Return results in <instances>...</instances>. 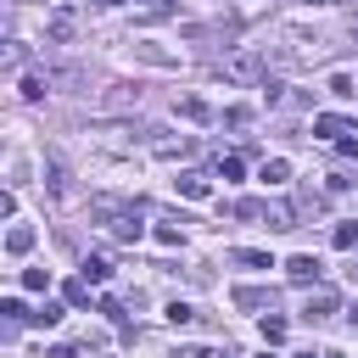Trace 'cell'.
I'll use <instances>...</instances> for the list:
<instances>
[{
	"instance_id": "32",
	"label": "cell",
	"mask_w": 358,
	"mask_h": 358,
	"mask_svg": "<svg viewBox=\"0 0 358 358\" xmlns=\"http://www.w3.org/2000/svg\"><path fill=\"white\" fill-rule=\"evenodd\" d=\"M296 358H319V352H296Z\"/></svg>"
},
{
	"instance_id": "12",
	"label": "cell",
	"mask_w": 358,
	"mask_h": 358,
	"mask_svg": "<svg viewBox=\"0 0 358 358\" xmlns=\"http://www.w3.org/2000/svg\"><path fill=\"white\" fill-rule=\"evenodd\" d=\"M45 185H50V196H67L73 185H67V168L62 162H45Z\"/></svg>"
},
{
	"instance_id": "33",
	"label": "cell",
	"mask_w": 358,
	"mask_h": 358,
	"mask_svg": "<svg viewBox=\"0 0 358 358\" xmlns=\"http://www.w3.org/2000/svg\"><path fill=\"white\" fill-rule=\"evenodd\" d=\"M324 358H341V352H324Z\"/></svg>"
},
{
	"instance_id": "9",
	"label": "cell",
	"mask_w": 358,
	"mask_h": 358,
	"mask_svg": "<svg viewBox=\"0 0 358 358\" xmlns=\"http://www.w3.org/2000/svg\"><path fill=\"white\" fill-rule=\"evenodd\" d=\"M179 196H190V201H207V196H213V185H207L201 173H185V179H179Z\"/></svg>"
},
{
	"instance_id": "1",
	"label": "cell",
	"mask_w": 358,
	"mask_h": 358,
	"mask_svg": "<svg viewBox=\"0 0 358 358\" xmlns=\"http://www.w3.org/2000/svg\"><path fill=\"white\" fill-rule=\"evenodd\" d=\"M218 73H224L229 84H257V78L268 73V56H263V50H235V56L218 62Z\"/></svg>"
},
{
	"instance_id": "4",
	"label": "cell",
	"mask_w": 358,
	"mask_h": 358,
	"mask_svg": "<svg viewBox=\"0 0 358 358\" xmlns=\"http://www.w3.org/2000/svg\"><path fill=\"white\" fill-rule=\"evenodd\" d=\"M313 134H319V140H347L352 123H347L341 112H319V117H313Z\"/></svg>"
},
{
	"instance_id": "17",
	"label": "cell",
	"mask_w": 358,
	"mask_h": 358,
	"mask_svg": "<svg viewBox=\"0 0 358 358\" xmlns=\"http://www.w3.org/2000/svg\"><path fill=\"white\" fill-rule=\"evenodd\" d=\"M134 50H140V56H145V62H157V67H173V62H179V56H173V50H157V45H134Z\"/></svg>"
},
{
	"instance_id": "13",
	"label": "cell",
	"mask_w": 358,
	"mask_h": 358,
	"mask_svg": "<svg viewBox=\"0 0 358 358\" xmlns=\"http://www.w3.org/2000/svg\"><path fill=\"white\" fill-rule=\"evenodd\" d=\"M112 235H117V241H140V224H134V207H129L123 218H112Z\"/></svg>"
},
{
	"instance_id": "21",
	"label": "cell",
	"mask_w": 358,
	"mask_h": 358,
	"mask_svg": "<svg viewBox=\"0 0 358 358\" xmlns=\"http://www.w3.org/2000/svg\"><path fill=\"white\" fill-rule=\"evenodd\" d=\"M336 246L352 252V246H358V224H336Z\"/></svg>"
},
{
	"instance_id": "29",
	"label": "cell",
	"mask_w": 358,
	"mask_h": 358,
	"mask_svg": "<svg viewBox=\"0 0 358 358\" xmlns=\"http://www.w3.org/2000/svg\"><path fill=\"white\" fill-rule=\"evenodd\" d=\"M140 11H145V17H168V11H173V0H140Z\"/></svg>"
},
{
	"instance_id": "19",
	"label": "cell",
	"mask_w": 358,
	"mask_h": 358,
	"mask_svg": "<svg viewBox=\"0 0 358 358\" xmlns=\"http://www.w3.org/2000/svg\"><path fill=\"white\" fill-rule=\"evenodd\" d=\"M330 95H336V101H352L358 90H352V78H347V73H336V78H330Z\"/></svg>"
},
{
	"instance_id": "7",
	"label": "cell",
	"mask_w": 358,
	"mask_h": 358,
	"mask_svg": "<svg viewBox=\"0 0 358 358\" xmlns=\"http://www.w3.org/2000/svg\"><path fill=\"white\" fill-rule=\"evenodd\" d=\"M173 112H179V117H185V123H213V106H207V101H201V95H185V101H179V106H173Z\"/></svg>"
},
{
	"instance_id": "22",
	"label": "cell",
	"mask_w": 358,
	"mask_h": 358,
	"mask_svg": "<svg viewBox=\"0 0 358 358\" xmlns=\"http://www.w3.org/2000/svg\"><path fill=\"white\" fill-rule=\"evenodd\" d=\"M67 302L84 308V302H90V280H67Z\"/></svg>"
},
{
	"instance_id": "30",
	"label": "cell",
	"mask_w": 358,
	"mask_h": 358,
	"mask_svg": "<svg viewBox=\"0 0 358 358\" xmlns=\"http://www.w3.org/2000/svg\"><path fill=\"white\" fill-rule=\"evenodd\" d=\"M90 6H95V11H112V6H123V0H90Z\"/></svg>"
},
{
	"instance_id": "26",
	"label": "cell",
	"mask_w": 358,
	"mask_h": 358,
	"mask_svg": "<svg viewBox=\"0 0 358 358\" xmlns=\"http://www.w3.org/2000/svg\"><path fill=\"white\" fill-rule=\"evenodd\" d=\"M168 319H173V324H190L196 308H190V302H168Z\"/></svg>"
},
{
	"instance_id": "25",
	"label": "cell",
	"mask_w": 358,
	"mask_h": 358,
	"mask_svg": "<svg viewBox=\"0 0 358 358\" xmlns=\"http://www.w3.org/2000/svg\"><path fill=\"white\" fill-rule=\"evenodd\" d=\"M22 285H28V291H45L50 274H45V268H22Z\"/></svg>"
},
{
	"instance_id": "8",
	"label": "cell",
	"mask_w": 358,
	"mask_h": 358,
	"mask_svg": "<svg viewBox=\"0 0 358 358\" xmlns=\"http://www.w3.org/2000/svg\"><path fill=\"white\" fill-rule=\"evenodd\" d=\"M28 246H34V229H28V224H11V229H6V252H11V257H22Z\"/></svg>"
},
{
	"instance_id": "3",
	"label": "cell",
	"mask_w": 358,
	"mask_h": 358,
	"mask_svg": "<svg viewBox=\"0 0 358 358\" xmlns=\"http://www.w3.org/2000/svg\"><path fill=\"white\" fill-rule=\"evenodd\" d=\"M229 302H235V308H274V302H280V291H274V285H241Z\"/></svg>"
},
{
	"instance_id": "31",
	"label": "cell",
	"mask_w": 358,
	"mask_h": 358,
	"mask_svg": "<svg viewBox=\"0 0 358 358\" xmlns=\"http://www.w3.org/2000/svg\"><path fill=\"white\" fill-rule=\"evenodd\" d=\"M347 319H352V324H358V302H352V308H347Z\"/></svg>"
},
{
	"instance_id": "27",
	"label": "cell",
	"mask_w": 358,
	"mask_h": 358,
	"mask_svg": "<svg viewBox=\"0 0 358 358\" xmlns=\"http://www.w3.org/2000/svg\"><path fill=\"white\" fill-rule=\"evenodd\" d=\"M263 341H268V347L285 341V319H263Z\"/></svg>"
},
{
	"instance_id": "15",
	"label": "cell",
	"mask_w": 358,
	"mask_h": 358,
	"mask_svg": "<svg viewBox=\"0 0 358 358\" xmlns=\"http://www.w3.org/2000/svg\"><path fill=\"white\" fill-rule=\"evenodd\" d=\"M196 140H157V157H190Z\"/></svg>"
},
{
	"instance_id": "23",
	"label": "cell",
	"mask_w": 358,
	"mask_h": 358,
	"mask_svg": "<svg viewBox=\"0 0 358 358\" xmlns=\"http://www.w3.org/2000/svg\"><path fill=\"white\" fill-rule=\"evenodd\" d=\"M0 313H6V324H22V319H28V308H22L17 296H6V302H0Z\"/></svg>"
},
{
	"instance_id": "10",
	"label": "cell",
	"mask_w": 358,
	"mask_h": 358,
	"mask_svg": "<svg viewBox=\"0 0 358 358\" xmlns=\"http://www.w3.org/2000/svg\"><path fill=\"white\" fill-rule=\"evenodd\" d=\"M229 257H235L241 268H274V257H268V252H252V246H235Z\"/></svg>"
},
{
	"instance_id": "11",
	"label": "cell",
	"mask_w": 358,
	"mask_h": 358,
	"mask_svg": "<svg viewBox=\"0 0 358 358\" xmlns=\"http://www.w3.org/2000/svg\"><path fill=\"white\" fill-rule=\"evenodd\" d=\"M285 179H291V162L285 157H268L263 162V185H285Z\"/></svg>"
},
{
	"instance_id": "2",
	"label": "cell",
	"mask_w": 358,
	"mask_h": 358,
	"mask_svg": "<svg viewBox=\"0 0 358 358\" xmlns=\"http://www.w3.org/2000/svg\"><path fill=\"white\" fill-rule=\"evenodd\" d=\"M78 34V17H73V6H56L50 17H45V39H56V45H67Z\"/></svg>"
},
{
	"instance_id": "24",
	"label": "cell",
	"mask_w": 358,
	"mask_h": 358,
	"mask_svg": "<svg viewBox=\"0 0 358 358\" xmlns=\"http://www.w3.org/2000/svg\"><path fill=\"white\" fill-rule=\"evenodd\" d=\"M56 319H62V308H56V302H45V308H39V313H28V324H45V330H50V324H56Z\"/></svg>"
},
{
	"instance_id": "18",
	"label": "cell",
	"mask_w": 358,
	"mask_h": 358,
	"mask_svg": "<svg viewBox=\"0 0 358 358\" xmlns=\"http://www.w3.org/2000/svg\"><path fill=\"white\" fill-rule=\"evenodd\" d=\"M84 280H90V285H106V280H112V268H106L101 257H90V263H84Z\"/></svg>"
},
{
	"instance_id": "35",
	"label": "cell",
	"mask_w": 358,
	"mask_h": 358,
	"mask_svg": "<svg viewBox=\"0 0 358 358\" xmlns=\"http://www.w3.org/2000/svg\"><path fill=\"white\" fill-rule=\"evenodd\" d=\"M319 6H330V0H319Z\"/></svg>"
},
{
	"instance_id": "6",
	"label": "cell",
	"mask_w": 358,
	"mask_h": 358,
	"mask_svg": "<svg viewBox=\"0 0 358 358\" xmlns=\"http://www.w3.org/2000/svg\"><path fill=\"white\" fill-rule=\"evenodd\" d=\"M101 106H106V112H117V106H140V84H112V90L101 95Z\"/></svg>"
},
{
	"instance_id": "28",
	"label": "cell",
	"mask_w": 358,
	"mask_h": 358,
	"mask_svg": "<svg viewBox=\"0 0 358 358\" xmlns=\"http://www.w3.org/2000/svg\"><path fill=\"white\" fill-rule=\"evenodd\" d=\"M218 173H224V179H241V173H246V162H241V157H224V162H218Z\"/></svg>"
},
{
	"instance_id": "16",
	"label": "cell",
	"mask_w": 358,
	"mask_h": 358,
	"mask_svg": "<svg viewBox=\"0 0 358 358\" xmlns=\"http://www.w3.org/2000/svg\"><path fill=\"white\" fill-rule=\"evenodd\" d=\"M330 308H336V296H330V291H313V296H308V319H324Z\"/></svg>"
},
{
	"instance_id": "5",
	"label": "cell",
	"mask_w": 358,
	"mask_h": 358,
	"mask_svg": "<svg viewBox=\"0 0 358 358\" xmlns=\"http://www.w3.org/2000/svg\"><path fill=\"white\" fill-rule=\"evenodd\" d=\"M285 274H291L296 285H308V280H319V274H324V263H319V257H308V252H296V257L285 263Z\"/></svg>"
},
{
	"instance_id": "14",
	"label": "cell",
	"mask_w": 358,
	"mask_h": 358,
	"mask_svg": "<svg viewBox=\"0 0 358 358\" xmlns=\"http://www.w3.org/2000/svg\"><path fill=\"white\" fill-rule=\"evenodd\" d=\"M45 90H50V78H39V73L22 78V101H45Z\"/></svg>"
},
{
	"instance_id": "34",
	"label": "cell",
	"mask_w": 358,
	"mask_h": 358,
	"mask_svg": "<svg viewBox=\"0 0 358 358\" xmlns=\"http://www.w3.org/2000/svg\"><path fill=\"white\" fill-rule=\"evenodd\" d=\"M263 358H274V352H263Z\"/></svg>"
},
{
	"instance_id": "20",
	"label": "cell",
	"mask_w": 358,
	"mask_h": 358,
	"mask_svg": "<svg viewBox=\"0 0 358 358\" xmlns=\"http://www.w3.org/2000/svg\"><path fill=\"white\" fill-rule=\"evenodd\" d=\"M157 246H185V229H173V224H157Z\"/></svg>"
}]
</instances>
